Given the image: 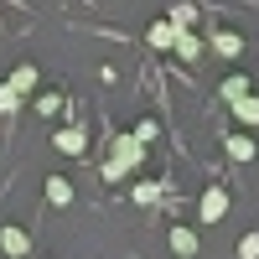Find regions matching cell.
<instances>
[{"mask_svg":"<svg viewBox=\"0 0 259 259\" xmlns=\"http://www.w3.org/2000/svg\"><path fill=\"white\" fill-rule=\"evenodd\" d=\"M140 161H145V140H140V135H119V140H114V156L104 161V177L119 182V177H130Z\"/></svg>","mask_w":259,"mask_h":259,"instance_id":"6da1fadb","label":"cell"},{"mask_svg":"<svg viewBox=\"0 0 259 259\" xmlns=\"http://www.w3.org/2000/svg\"><path fill=\"white\" fill-rule=\"evenodd\" d=\"M47 202H52V207H68V202H73L68 177H47Z\"/></svg>","mask_w":259,"mask_h":259,"instance_id":"5b68a950","label":"cell"},{"mask_svg":"<svg viewBox=\"0 0 259 259\" xmlns=\"http://www.w3.org/2000/svg\"><path fill=\"white\" fill-rule=\"evenodd\" d=\"M177 52H182V62H197V57H202V41L192 36V31H182V36H177Z\"/></svg>","mask_w":259,"mask_h":259,"instance_id":"7c38bea8","label":"cell"},{"mask_svg":"<svg viewBox=\"0 0 259 259\" xmlns=\"http://www.w3.org/2000/svg\"><path fill=\"white\" fill-rule=\"evenodd\" d=\"M36 109H41V114H57V109H62V99H57V94H41V99H36Z\"/></svg>","mask_w":259,"mask_h":259,"instance_id":"e0dca14e","label":"cell"},{"mask_svg":"<svg viewBox=\"0 0 259 259\" xmlns=\"http://www.w3.org/2000/svg\"><path fill=\"white\" fill-rule=\"evenodd\" d=\"M11 89H16V94H31V89H36V68H31V62H21V68L11 73Z\"/></svg>","mask_w":259,"mask_h":259,"instance_id":"ba28073f","label":"cell"},{"mask_svg":"<svg viewBox=\"0 0 259 259\" xmlns=\"http://www.w3.org/2000/svg\"><path fill=\"white\" fill-rule=\"evenodd\" d=\"M52 145H57V150H68V156H78V150H83V130H57Z\"/></svg>","mask_w":259,"mask_h":259,"instance_id":"30bf717a","label":"cell"},{"mask_svg":"<svg viewBox=\"0 0 259 259\" xmlns=\"http://www.w3.org/2000/svg\"><path fill=\"white\" fill-rule=\"evenodd\" d=\"M239 259H259V233H244L239 239Z\"/></svg>","mask_w":259,"mask_h":259,"instance_id":"2e32d148","label":"cell"},{"mask_svg":"<svg viewBox=\"0 0 259 259\" xmlns=\"http://www.w3.org/2000/svg\"><path fill=\"white\" fill-rule=\"evenodd\" d=\"M156 197H161V187H156V182H140V187H135V202H140V207H150Z\"/></svg>","mask_w":259,"mask_h":259,"instance_id":"9a60e30c","label":"cell"},{"mask_svg":"<svg viewBox=\"0 0 259 259\" xmlns=\"http://www.w3.org/2000/svg\"><path fill=\"white\" fill-rule=\"evenodd\" d=\"M212 52H218V57H239L244 52V36L239 31H218V36H212Z\"/></svg>","mask_w":259,"mask_h":259,"instance_id":"277c9868","label":"cell"},{"mask_svg":"<svg viewBox=\"0 0 259 259\" xmlns=\"http://www.w3.org/2000/svg\"><path fill=\"white\" fill-rule=\"evenodd\" d=\"M171 249H177L182 259H192V254H197V233H192V228H171Z\"/></svg>","mask_w":259,"mask_h":259,"instance_id":"8992f818","label":"cell"},{"mask_svg":"<svg viewBox=\"0 0 259 259\" xmlns=\"http://www.w3.org/2000/svg\"><path fill=\"white\" fill-rule=\"evenodd\" d=\"M0 249H6L11 259H21V254H26L31 244H26V233H21V228H6V233H0Z\"/></svg>","mask_w":259,"mask_h":259,"instance_id":"52a82bcc","label":"cell"},{"mask_svg":"<svg viewBox=\"0 0 259 259\" xmlns=\"http://www.w3.org/2000/svg\"><path fill=\"white\" fill-rule=\"evenodd\" d=\"M233 114H239L244 124H259V99H254V94H244V99H233Z\"/></svg>","mask_w":259,"mask_h":259,"instance_id":"8fae6325","label":"cell"},{"mask_svg":"<svg viewBox=\"0 0 259 259\" xmlns=\"http://www.w3.org/2000/svg\"><path fill=\"white\" fill-rule=\"evenodd\" d=\"M177 36H182V26H171V21H156L145 41H150V47H161V52H166V47H177Z\"/></svg>","mask_w":259,"mask_h":259,"instance_id":"3957f363","label":"cell"},{"mask_svg":"<svg viewBox=\"0 0 259 259\" xmlns=\"http://www.w3.org/2000/svg\"><path fill=\"white\" fill-rule=\"evenodd\" d=\"M16 109H21V94L11 83H0V114H16Z\"/></svg>","mask_w":259,"mask_h":259,"instance_id":"5bb4252c","label":"cell"},{"mask_svg":"<svg viewBox=\"0 0 259 259\" xmlns=\"http://www.w3.org/2000/svg\"><path fill=\"white\" fill-rule=\"evenodd\" d=\"M249 89H254V83H249V73H233V78H223V99H228V104H233V99H244Z\"/></svg>","mask_w":259,"mask_h":259,"instance_id":"9c48e42d","label":"cell"},{"mask_svg":"<svg viewBox=\"0 0 259 259\" xmlns=\"http://www.w3.org/2000/svg\"><path fill=\"white\" fill-rule=\"evenodd\" d=\"M228 156L233 161H254V140L249 135H228Z\"/></svg>","mask_w":259,"mask_h":259,"instance_id":"4fadbf2b","label":"cell"},{"mask_svg":"<svg viewBox=\"0 0 259 259\" xmlns=\"http://www.w3.org/2000/svg\"><path fill=\"white\" fill-rule=\"evenodd\" d=\"M197 212H202V223H218L223 212H228V192H223V187L202 192V207H197Z\"/></svg>","mask_w":259,"mask_h":259,"instance_id":"7a4b0ae2","label":"cell"}]
</instances>
